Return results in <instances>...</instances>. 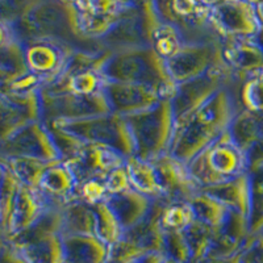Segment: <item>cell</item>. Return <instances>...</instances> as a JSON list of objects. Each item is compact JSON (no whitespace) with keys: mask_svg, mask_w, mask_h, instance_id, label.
Segmentation results:
<instances>
[{"mask_svg":"<svg viewBox=\"0 0 263 263\" xmlns=\"http://www.w3.org/2000/svg\"><path fill=\"white\" fill-rule=\"evenodd\" d=\"M233 84L220 88L189 123L175 132L171 156L189 164L197 154L228 132L237 112L242 108L239 107Z\"/></svg>","mask_w":263,"mask_h":263,"instance_id":"cell-1","label":"cell"},{"mask_svg":"<svg viewBox=\"0 0 263 263\" xmlns=\"http://www.w3.org/2000/svg\"><path fill=\"white\" fill-rule=\"evenodd\" d=\"M107 81L145 84L163 99H171L177 83L171 78L167 63L150 46L111 54L102 70Z\"/></svg>","mask_w":263,"mask_h":263,"instance_id":"cell-2","label":"cell"},{"mask_svg":"<svg viewBox=\"0 0 263 263\" xmlns=\"http://www.w3.org/2000/svg\"><path fill=\"white\" fill-rule=\"evenodd\" d=\"M125 119L135 138L136 157L153 162L170 154L175 135L171 99H162L156 107Z\"/></svg>","mask_w":263,"mask_h":263,"instance_id":"cell-3","label":"cell"},{"mask_svg":"<svg viewBox=\"0 0 263 263\" xmlns=\"http://www.w3.org/2000/svg\"><path fill=\"white\" fill-rule=\"evenodd\" d=\"M189 168L203 190L248 173L249 162L245 153L233 142L229 132H225L190 162Z\"/></svg>","mask_w":263,"mask_h":263,"instance_id":"cell-4","label":"cell"},{"mask_svg":"<svg viewBox=\"0 0 263 263\" xmlns=\"http://www.w3.org/2000/svg\"><path fill=\"white\" fill-rule=\"evenodd\" d=\"M70 132L90 144H103L121 153L124 157L135 156L136 142L129 124L124 116L107 114L102 116L87 117L81 120H54L48 121Z\"/></svg>","mask_w":263,"mask_h":263,"instance_id":"cell-5","label":"cell"},{"mask_svg":"<svg viewBox=\"0 0 263 263\" xmlns=\"http://www.w3.org/2000/svg\"><path fill=\"white\" fill-rule=\"evenodd\" d=\"M239 79L230 67H220L201 75L199 78L177 84L171 98L175 119V132L182 129L190 119L205 104L220 88L237 83Z\"/></svg>","mask_w":263,"mask_h":263,"instance_id":"cell-6","label":"cell"},{"mask_svg":"<svg viewBox=\"0 0 263 263\" xmlns=\"http://www.w3.org/2000/svg\"><path fill=\"white\" fill-rule=\"evenodd\" d=\"M40 92L42 102V117L45 123L54 120L70 121L111 114V108L103 90L91 95L50 93L44 90H40Z\"/></svg>","mask_w":263,"mask_h":263,"instance_id":"cell-7","label":"cell"},{"mask_svg":"<svg viewBox=\"0 0 263 263\" xmlns=\"http://www.w3.org/2000/svg\"><path fill=\"white\" fill-rule=\"evenodd\" d=\"M208 21L224 39H245L262 28L257 6L249 0H216Z\"/></svg>","mask_w":263,"mask_h":263,"instance_id":"cell-8","label":"cell"},{"mask_svg":"<svg viewBox=\"0 0 263 263\" xmlns=\"http://www.w3.org/2000/svg\"><path fill=\"white\" fill-rule=\"evenodd\" d=\"M171 78L177 84L199 78L220 67H229L222 57V45L218 48L203 45H183L173 58L166 61Z\"/></svg>","mask_w":263,"mask_h":263,"instance_id":"cell-9","label":"cell"},{"mask_svg":"<svg viewBox=\"0 0 263 263\" xmlns=\"http://www.w3.org/2000/svg\"><path fill=\"white\" fill-rule=\"evenodd\" d=\"M78 185L92 179H105L114 170L124 166L126 157L103 144L86 142L81 152L67 159Z\"/></svg>","mask_w":263,"mask_h":263,"instance_id":"cell-10","label":"cell"},{"mask_svg":"<svg viewBox=\"0 0 263 263\" xmlns=\"http://www.w3.org/2000/svg\"><path fill=\"white\" fill-rule=\"evenodd\" d=\"M153 164L158 175L163 199L168 203H189L192 197L201 191V187L192 177L189 164L178 159L177 157L166 154L153 161Z\"/></svg>","mask_w":263,"mask_h":263,"instance_id":"cell-11","label":"cell"},{"mask_svg":"<svg viewBox=\"0 0 263 263\" xmlns=\"http://www.w3.org/2000/svg\"><path fill=\"white\" fill-rule=\"evenodd\" d=\"M222 57L241 82L263 74V25L254 36L224 39Z\"/></svg>","mask_w":263,"mask_h":263,"instance_id":"cell-12","label":"cell"},{"mask_svg":"<svg viewBox=\"0 0 263 263\" xmlns=\"http://www.w3.org/2000/svg\"><path fill=\"white\" fill-rule=\"evenodd\" d=\"M103 91L112 114L124 117L147 111L163 99L154 88L145 84L112 82L107 79Z\"/></svg>","mask_w":263,"mask_h":263,"instance_id":"cell-13","label":"cell"},{"mask_svg":"<svg viewBox=\"0 0 263 263\" xmlns=\"http://www.w3.org/2000/svg\"><path fill=\"white\" fill-rule=\"evenodd\" d=\"M71 54L72 51L57 42L40 41L27 49L24 57L28 71L37 75L44 82V86H48L65 71Z\"/></svg>","mask_w":263,"mask_h":263,"instance_id":"cell-14","label":"cell"},{"mask_svg":"<svg viewBox=\"0 0 263 263\" xmlns=\"http://www.w3.org/2000/svg\"><path fill=\"white\" fill-rule=\"evenodd\" d=\"M53 204L37 187L21 183L8 216V233L16 237L36 224Z\"/></svg>","mask_w":263,"mask_h":263,"instance_id":"cell-15","label":"cell"},{"mask_svg":"<svg viewBox=\"0 0 263 263\" xmlns=\"http://www.w3.org/2000/svg\"><path fill=\"white\" fill-rule=\"evenodd\" d=\"M215 230V242L206 258H225L245 251L254 236L250 233L249 218L232 211L221 227Z\"/></svg>","mask_w":263,"mask_h":263,"instance_id":"cell-16","label":"cell"},{"mask_svg":"<svg viewBox=\"0 0 263 263\" xmlns=\"http://www.w3.org/2000/svg\"><path fill=\"white\" fill-rule=\"evenodd\" d=\"M9 142L16 145L20 157L41 159L46 162L62 159L48 126L42 120L28 124L25 128L9 138Z\"/></svg>","mask_w":263,"mask_h":263,"instance_id":"cell-17","label":"cell"},{"mask_svg":"<svg viewBox=\"0 0 263 263\" xmlns=\"http://www.w3.org/2000/svg\"><path fill=\"white\" fill-rule=\"evenodd\" d=\"M39 189L45 195L53 205H66L78 199L77 190L78 182L74 173L63 159L54 161L42 174Z\"/></svg>","mask_w":263,"mask_h":263,"instance_id":"cell-18","label":"cell"},{"mask_svg":"<svg viewBox=\"0 0 263 263\" xmlns=\"http://www.w3.org/2000/svg\"><path fill=\"white\" fill-rule=\"evenodd\" d=\"M105 203L114 211L125 232L140 224L150 212L153 205L150 197L133 189L109 195L105 199Z\"/></svg>","mask_w":263,"mask_h":263,"instance_id":"cell-19","label":"cell"},{"mask_svg":"<svg viewBox=\"0 0 263 263\" xmlns=\"http://www.w3.org/2000/svg\"><path fill=\"white\" fill-rule=\"evenodd\" d=\"M201 191L210 194L221 201L228 210L242 215L245 217H250L251 213V190L249 173L241 174L233 179L227 180L220 184L206 187Z\"/></svg>","mask_w":263,"mask_h":263,"instance_id":"cell-20","label":"cell"},{"mask_svg":"<svg viewBox=\"0 0 263 263\" xmlns=\"http://www.w3.org/2000/svg\"><path fill=\"white\" fill-rule=\"evenodd\" d=\"M63 237L67 263H108L111 246L93 234H66Z\"/></svg>","mask_w":263,"mask_h":263,"instance_id":"cell-21","label":"cell"},{"mask_svg":"<svg viewBox=\"0 0 263 263\" xmlns=\"http://www.w3.org/2000/svg\"><path fill=\"white\" fill-rule=\"evenodd\" d=\"M125 168L132 189L150 197L152 200L163 199V192L153 162L132 156L126 158Z\"/></svg>","mask_w":263,"mask_h":263,"instance_id":"cell-22","label":"cell"},{"mask_svg":"<svg viewBox=\"0 0 263 263\" xmlns=\"http://www.w3.org/2000/svg\"><path fill=\"white\" fill-rule=\"evenodd\" d=\"M228 132L234 144L248 154L249 150L263 135V115L241 108L234 116Z\"/></svg>","mask_w":263,"mask_h":263,"instance_id":"cell-23","label":"cell"},{"mask_svg":"<svg viewBox=\"0 0 263 263\" xmlns=\"http://www.w3.org/2000/svg\"><path fill=\"white\" fill-rule=\"evenodd\" d=\"M63 229L66 234H93L96 236V213L93 205L75 199L62 206Z\"/></svg>","mask_w":263,"mask_h":263,"instance_id":"cell-24","label":"cell"},{"mask_svg":"<svg viewBox=\"0 0 263 263\" xmlns=\"http://www.w3.org/2000/svg\"><path fill=\"white\" fill-rule=\"evenodd\" d=\"M17 250L29 263H66L62 234L46 237Z\"/></svg>","mask_w":263,"mask_h":263,"instance_id":"cell-25","label":"cell"},{"mask_svg":"<svg viewBox=\"0 0 263 263\" xmlns=\"http://www.w3.org/2000/svg\"><path fill=\"white\" fill-rule=\"evenodd\" d=\"M187 243L191 250V262L200 263L208 257L213 242H215L216 230L210 225L204 224L195 218L194 221L183 230Z\"/></svg>","mask_w":263,"mask_h":263,"instance_id":"cell-26","label":"cell"},{"mask_svg":"<svg viewBox=\"0 0 263 263\" xmlns=\"http://www.w3.org/2000/svg\"><path fill=\"white\" fill-rule=\"evenodd\" d=\"M189 203L191 204L195 218L204 224L210 225L213 229L221 227L230 212L221 201H218L216 197L211 196L210 194L204 191L199 192Z\"/></svg>","mask_w":263,"mask_h":263,"instance_id":"cell-27","label":"cell"},{"mask_svg":"<svg viewBox=\"0 0 263 263\" xmlns=\"http://www.w3.org/2000/svg\"><path fill=\"white\" fill-rule=\"evenodd\" d=\"M93 210L96 213V236L104 241L107 245L114 246L123 238L125 230L120 224L119 218L114 213V211L108 206L104 201H99L93 204Z\"/></svg>","mask_w":263,"mask_h":263,"instance_id":"cell-28","label":"cell"},{"mask_svg":"<svg viewBox=\"0 0 263 263\" xmlns=\"http://www.w3.org/2000/svg\"><path fill=\"white\" fill-rule=\"evenodd\" d=\"M150 45L161 55L164 61L173 58L180 49L183 48V42L180 32L173 24H158L154 27L150 39Z\"/></svg>","mask_w":263,"mask_h":263,"instance_id":"cell-29","label":"cell"},{"mask_svg":"<svg viewBox=\"0 0 263 263\" xmlns=\"http://www.w3.org/2000/svg\"><path fill=\"white\" fill-rule=\"evenodd\" d=\"M248 173L251 190L250 233L259 234L263 230V163L251 167Z\"/></svg>","mask_w":263,"mask_h":263,"instance_id":"cell-30","label":"cell"},{"mask_svg":"<svg viewBox=\"0 0 263 263\" xmlns=\"http://www.w3.org/2000/svg\"><path fill=\"white\" fill-rule=\"evenodd\" d=\"M120 23L117 16H99L75 11V27L87 37H103L114 32Z\"/></svg>","mask_w":263,"mask_h":263,"instance_id":"cell-31","label":"cell"},{"mask_svg":"<svg viewBox=\"0 0 263 263\" xmlns=\"http://www.w3.org/2000/svg\"><path fill=\"white\" fill-rule=\"evenodd\" d=\"M194 220V211L187 201L167 203L161 215V225L164 232H183Z\"/></svg>","mask_w":263,"mask_h":263,"instance_id":"cell-32","label":"cell"},{"mask_svg":"<svg viewBox=\"0 0 263 263\" xmlns=\"http://www.w3.org/2000/svg\"><path fill=\"white\" fill-rule=\"evenodd\" d=\"M239 103L245 109L263 115V74L254 75L242 82Z\"/></svg>","mask_w":263,"mask_h":263,"instance_id":"cell-33","label":"cell"},{"mask_svg":"<svg viewBox=\"0 0 263 263\" xmlns=\"http://www.w3.org/2000/svg\"><path fill=\"white\" fill-rule=\"evenodd\" d=\"M124 0H79L74 4L75 11L88 12L99 16H117L121 17L125 11Z\"/></svg>","mask_w":263,"mask_h":263,"instance_id":"cell-34","label":"cell"},{"mask_svg":"<svg viewBox=\"0 0 263 263\" xmlns=\"http://www.w3.org/2000/svg\"><path fill=\"white\" fill-rule=\"evenodd\" d=\"M164 254L179 263L191 262V250L183 232H166Z\"/></svg>","mask_w":263,"mask_h":263,"instance_id":"cell-35","label":"cell"},{"mask_svg":"<svg viewBox=\"0 0 263 263\" xmlns=\"http://www.w3.org/2000/svg\"><path fill=\"white\" fill-rule=\"evenodd\" d=\"M77 196L91 205L99 203V201H104L108 196L104 179H92L78 185Z\"/></svg>","mask_w":263,"mask_h":263,"instance_id":"cell-36","label":"cell"},{"mask_svg":"<svg viewBox=\"0 0 263 263\" xmlns=\"http://www.w3.org/2000/svg\"><path fill=\"white\" fill-rule=\"evenodd\" d=\"M104 183L105 189H107L108 192V196L132 189L130 182H129L128 173H126L125 164L112 171V173L104 179Z\"/></svg>","mask_w":263,"mask_h":263,"instance_id":"cell-37","label":"cell"},{"mask_svg":"<svg viewBox=\"0 0 263 263\" xmlns=\"http://www.w3.org/2000/svg\"><path fill=\"white\" fill-rule=\"evenodd\" d=\"M243 260L248 263H263V234H254L243 251Z\"/></svg>","mask_w":263,"mask_h":263,"instance_id":"cell-38","label":"cell"},{"mask_svg":"<svg viewBox=\"0 0 263 263\" xmlns=\"http://www.w3.org/2000/svg\"><path fill=\"white\" fill-rule=\"evenodd\" d=\"M249 162V170L251 167H255L258 164L263 163V135L259 140L255 142V145L251 147L246 154Z\"/></svg>","mask_w":263,"mask_h":263,"instance_id":"cell-39","label":"cell"},{"mask_svg":"<svg viewBox=\"0 0 263 263\" xmlns=\"http://www.w3.org/2000/svg\"><path fill=\"white\" fill-rule=\"evenodd\" d=\"M0 263H29L15 246L0 253Z\"/></svg>","mask_w":263,"mask_h":263,"instance_id":"cell-40","label":"cell"},{"mask_svg":"<svg viewBox=\"0 0 263 263\" xmlns=\"http://www.w3.org/2000/svg\"><path fill=\"white\" fill-rule=\"evenodd\" d=\"M200 263H243V251L225 258H206Z\"/></svg>","mask_w":263,"mask_h":263,"instance_id":"cell-41","label":"cell"},{"mask_svg":"<svg viewBox=\"0 0 263 263\" xmlns=\"http://www.w3.org/2000/svg\"><path fill=\"white\" fill-rule=\"evenodd\" d=\"M9 39H11V33H9L8 28H7V25L4 23L0 21V48L8 45Z\"/></svg>","mask_w":263,"mask_h":263,"instance_id":"cell-42","label":"cell"},{"mask_svg":"<svg viewBox=\"0 0 263 263\" xmlns=\"http://www.w3.org/2000/svg\"><path fill=\"white\" fill-rule=\"evenodd\" d=\"M255 6H257V13H258V17H259L260 24L263 25V0L262 2H259L258 4H255Z\"/></svg>","mask_w":263,"mask_h":263,"instance_id":"cell-43","label":"cell"},{"mask_svg":"<svg viewBox=\"0 0 263 263\" xmlns=\"http://www.w3.org/2000/svg\"><path fill=\"white\" fill-rule=\"evenodd\" d=\"M162 263H179V262H177V260L173 259V258H170V257H166Z\"/></svg>","mask_w":263,"mask_h":263,"instance_id":"cell-44","label":"cell"},{"mask_svg":"<svg viewBox=\"0 0 263 263\" xmlns=\"http://www.w3.org/2000/svg\"><path fill=\"white\" fill-rule=\"evenodd\" d=\"M63 3H69V4H72V6H74V4H77L79 2V0H62Z\"/></svg>","mask_w":263,"mask_h":263,"instance_id":"cell-45","label":"cell"},{"mask_svg":"<svg viewBox=\"0 0 263 263\" xmlns=\"http://www.w3.org/2000/svg\"><path fill=\"white\" fill-rule=\"evenodd\" d=\"M108 263H138V262H117V260H108Z\"/></svg>","mask_w":263,"mask_h":263,"instance_id":"cell-46","label":"cell"},{"mask_svg":"<svg viewBox=\"0 0 263 263\" xmlns=\"http://www.w3.org/2000/svg\"><path fill=\"white\" fill-rule=\"evenodd\" d=\"M259 234H263V230H262V232H260V233Z\"/></svg>","mask_w":263,"mask_h":263,"instance_id":"cell-47","label":"cell"},{"mask_svg":"<svg viewBox=\"0 0 263 263\" xmlns=\"http://www.w3.org/2000/svg\"><path fill=\"white\" fill-rule=\"evenodd\" d=\"M243 263H248V262H245V260H243Z\"/></svg>","mask_w":263,"mask_h":263,"instance_id":"cell-48","label":"cell"},{"mask_svg":"<svg viewBox=\"0 0 263 263\" xmlns=\"http://www.w3.org/2000/svg\"><path fill=\"white\" fill-rule=\"evenodd\" d=\"M66 263H67V262H66Z\"/></svg>","mask_w":263,"mask_h":263,"instance_id":"cell-49","label":"cell"}]
</instances>
